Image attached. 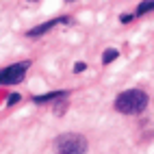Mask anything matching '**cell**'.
<instances>
[{"label":"cell","instance_id":"7a4b0ae2","mask_svg":"<svg viewBox=\"0 0 154 154\" xmlns=\"http://www.w3.org/2000/svg\"><path fill=\"white\" fill-rule=\"evenodd\" d=\"M54 150H57V154H87L89 143L78 132H65V135L57 137Z\"/></svg>","mask_w":154,"mask_h":154},{"label":"cell","instance_id":"9c48e42d","mask_svg":"<svg viewBox=\"0 0 154 154\" xmlns=\"http://www.w3.org/2000/svg\"><path fill=\"white\" fill-rule=\"evenodd\" d=\"M132 20H135V13H122V15H119V22H122V24H130Z\"/></svg>","mask_w":154,"mask_h":154},{"label":"cell","instance_id":"52a82bcc","mask_svg":"<svg viewBox=\"0 0 154 154\" xmlns=\"http://www.w3.org/2000/svg\"><path fill=\"white\" fill-rule=\"evenodd\" d=\"M119 57V50H115V48H109V50H104V54H102V63L104 65H109V63H113Z\"/></svg>","mask_w":154,"mask_h":154},{"label":"cell","instance_id":"5b68a950","mask_svg":"<svg viewBox=\"0 0 154 154\" xmlns=\"http://www.w3.org/2000/svg\"><path fill=\"white\" fill-rule=\"evenodd\" d=\"M69 96V91L61 89V91H48V94H42V96H33V102L35 104H48V102H57V100H65Z\"/></svg>","mask_w":154,"mask_h":154},{"label":"cell","instance_id":"30bf717a","mask_svg":"<svg viewBox=\"0 0 154 154\" xmlns=\"http://www.w3.org/2000/svg\"><path fill=\"white\" fill-rule=\"evenodd\" d=\"M85 69H87V63H83V61L74 65V72H76V74H80V72H85Z\"/></svg>","mask_w":154,"mask_h":154},{"label":"cell","instance_id":"ba28073f","mask_svg":"<svg viewBox=\"0 0 154 154\" xmlns=\"http://www.w3.org/2000/svg\"><path fill=\"white\" fill-rule=\"evenodd\" d=\"M20 100H22V96H20V94H9V98H7V106H13V104H17Z\"/></svg>","mask_w":154,"mask_h":154},{"label":"cell","instance_id":"8992f818","mask_svg":"<svg viewBox=\"0 0 154 154\" xmlns=\"http://www.w3.org/2000/svg\"><path fill=\"white\" fill-rule=\"evenodd\" d=\"M154 11V0H143V2L137 5L135 9V17H141V15H148Z\"/></svg>","mask_w":154,"mask_h":154},{"label":"cell","instance_id":"6da1fadb","mask_svg":"<svg viewBox=\"0 0 154 154\" xmlns=\"http://www.w3.org/2000/svg\"><path fill=\"white\" fill-rule=\"evenodd\" d=\"M148 94L143 89H126L115 98L113 106H115L117 113H124V115H139L148 109Z\"/></svg>","mask_w":154,"mask_h":154},{"label":"cell","instance_id":"8fae6325","mask_svg":"<svg viewBox=\"0 0 154 154\" xmlns=\"http://www.w3.org/2000/svg\"><path fill=\"white\" fill-rule=\"evenodd\" d=\"M28 2H37V0H28Z\"/></svg>","mask_w":154,"mask_h":154},{"label":"cell","instance_id":"277c9868","mask_svg":"<svg viewBox=\"0 0 154 154\" xmlns=\"http://www.w3.org/2000/svg\"><path fill=\"white\" fill-rule=\"evenodd\" d=\"M61 24H72V17L61 15V17H54V20H48V22L39 24V26H35V28H30L28 33H26V37H42V35L50 33L54 26H61Z\"/></svg>","mask_w":154,"mask_h":154},{"label":"cell","instance_id":"3957f363","mask_svg":"<svg viewBox=\"0 0 154 154\" xmlns=\"http://www.w3.org/2000/svg\"><path fill=\"white\" fill-rule=\"evenodd\" d=\"M30 67V61H20L9 67H0V85H17L22 83L26 72Z\"/></svg>","mask_w":154,"mask_h":154},{"label":"cell","instance_id":"7c38bea8","mask_svg":"<svg viewBox=\"0 0 154 154\" xmlns=\"http://www.w3.org/2000/svg\"><path fill=\"white\" fill-rule=\"evenodd\" d=\"M65 2H74V0H65Z\"/></svg>","mask_w":154,"mask_h":154}]
</instances>
